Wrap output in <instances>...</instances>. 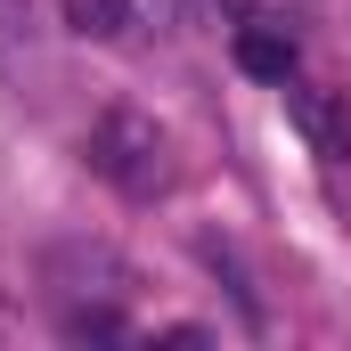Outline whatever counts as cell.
<instances>
[{
	"label": "cell",
	"instance_id": "6da1fadb",
	"mask_svg": "<svg viewBox=\"0 0 351 351\" xmlns=\"http://www.w3.org/2000/svg\"><path fill=\"white\" fill-rule=\"evenodd\" d=\"M82 156H90V172L106 180V188H123V196H156V188L172 180V139H164L156 114H139V106H106V114L90 123Z\"/></svg>",
	"mask_w": 351,
	"mask_h": 351
},
{
	"label": "cell",
	"instance_id": "7a4b0ae2",
	"mask_svg": "<svg viewBox=\"0 0 351 351\" xmlns=\"http://www.w3.org/2000/svg\"><path fill=\"white\" fill-rule=\"evenodd\" d=\"M286 123L302 131L311 156H327V164L351 156V90H286Z\"/></svg>",
	"mask_w": 351,
	"mask_h": 351
},
{
	"label": "cell",
	"instance_id": "3957f363",
	"mask_svg": "<svg viewBox=\"0 0 351 351\" xmlns=\"http://www.w3.org/2000/svg\"><path fill=\"white\" fill-rule=\"evenodd\" d=\"M237 66H245L254 82H286V74H294V33L245 16V33H237Z\"/></svg>",
	"mask_w": 351,
	"mask_h": 351
},
{
	"label": "cell",
	"instance_id": "277c9868",
	"mask_svg": "<svg viewBox=\"0 0 351 351\" xmlns=\"http://www.w3.org/2000/svg\"><path fill=\"white\" fill-rule=\"evenodd\" d=\"M66 25L90 41H114V33H131V0H66Z\"/></svg>",
	"mask_w": 351,
	"mask_h": 351
},
{
	"label": "cell",
	"instance_id": "5b68a950",
	"mask_svg": "<svg viewBox=\"0 0 351 351\" xmlns=\"http://www.w3.org/2000/svg\"><path fill=\"white\" fill-rule=\"evenodd\" d=\"M66 335H74V343H123L131 327H123V311H106V302H74V311H66Z\"/></svg>",
	"mask_w": 351,
	"mask_h": 351
},
{
	"label": "cell",
	"instance_id": "8992f818",
	"mask_svg": "<svg viewBox=\"0 0 351 351\" xmlns=\"http://www.w3.org/2000/svg\"><path fill=\"white\" fill-rule=\"evenodd\" d=\"M221 8H229V16H254V8H262V0H221Z\"/></svg>",
	"mask_w": 351,
	"mask_h": 351
}]
</instances>
